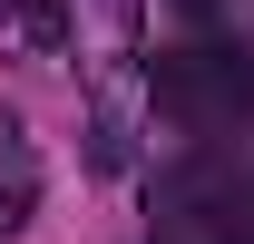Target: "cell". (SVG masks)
Masks as SVG:
<instances>
[{
	"instance_id": "1",
	"label": "cell",
	"mask_w": 254,
	"mask_h": 244,
	"mask_svg": "<svg viewBox=\"0 0 254 244\" xmlns=\"http://www.w3.org/2000/svg\"><path fill=\"white\" fill-rule=\"evenodd\" d=\"M127 147H137V68L108 59V68H98V118H88V166H98V176H118Z\"/></svg>"
},
{
	"instance_id": "2",
	"label": "cell",
	"mask_w": 254,
	"mask_h": 244,
	"mask_svg": "<svg viewBox=\"0 0 254 244\" xmlns=\"http://www.w3.org/2000/svg\"><path fill=\"white\" fill-rule=\"evenodd\" d=\"M39 215V166H30V147H10L0 156V235H20Z\"/></svg>"
},
{
	"instance_id": "3",
	"label": "cell",
	"mask_w": 254,
	"mask_h": 244,
	"mask_svg": "<svg viewBox=\"0 0 254 244\" xmlns=\"http://www.w3.org/2000/svg\"><path fill=\"white\" fill-rule=\"evenodd\" d=\"M10 10H30V0H0V20H10Z\"/></svg>"
}]
</instances>
